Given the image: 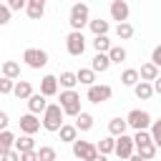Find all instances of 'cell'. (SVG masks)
Listing matches in <instances>:
<instances>
[{
  "instance_id": "6da1fadb",
  "label": "cell",
  "mask_w": 161,
  "mask_h": 161,
  "mask_svg": "<svg viewBox=\"0 0 161 161\" xmlns=\"http://www.w3.org/2000/svg\"><path fill=\"white\" fill-rule=\"evenodd\" d=\"M88 18H91L88 5H86L83 0H75V3H73V8H70V15H68L70 28H73V30H83V28L88 25Z\"/></svg>"
},
{
  "instance_id": "7a4b0ae2",
  "label": "cell",
  "mask_w": 161,
  "mask_h": 161,
  "mask_svg": "<svg viewBox=\"0 0 161 161\" xmlns=\"http://www.w3.org/2000/svg\"><path fill=\"white\" fill-rule=\"evenodd\" d=\"M60 123H63V108L58 103H48L43 108V128L50 131V133H55L60 128Z\"/></svg>"
},
{
  "instance_id": "3957f363",
  "label": "cell",
  "mask_w": 161,
  "mask_h": 161,
  "mask_svg": "<svg viewBox=\"0 0 161 161\" xmlns=\"http://www.w3.org/2000/svg\"><path fill=\"white\" fill-rule=\"evenodd\" d=\"M58 106L63 108V116H75V113L80 111V96H78L73 88H65V91H60V96H58Z\"/></svg>"
},
{
  "instance_id": "277c9868",
  "label": "cell",
  "mask_w": 161,
  "mask_h": 161,
  "mask_svg": "<svg viewBox=\"0 0 161 161\" xmlns=\"http://www.w3.org/2000/svg\"><path fill=\"white\" fill-rule=\"evenodd\" d=\"M23 60H25V65H28V68L40 70V68H45V65H48V53H45V50H40V48H25V50H23Z\"/></svg>"
},
{
  "instance_id": "5b68a950",
  "label": "cell",
  "mask_w": 161,
  "mask_h": 161,
  "mask_svg": "<svg viewBox=\"0 0 161 161\" xmlns=\"http://www.w3.org/2000/svg\"><path fill=\"white\" fill-rule=\"evenodd\" d=\"M70 146H73V156L75 158H86V161H96L101 153L96 151V143H91V141H78V138H73L70 141Z\"/></svg>"
},
{
  "instance_id": "8992f818",
  "label": "cell",
  "mask_w": 161,
  "mask_h": 161,
  "mask_svg": "<svg viewBox=\"0 0 161 161\" xmlns=\"http://www.w3.org/2000/svg\"><path fill=\"white\" fill-rule=\"evenodd\" d=\"M65 50L70 55H83V50H86V35H83V30H70L65 35Z\"/></svg>"
},
{
  "instance_id": "52a82bcc",
  "label": "cell",
  "mask_w": 161,
  "mask_h": 161,
  "mask_svg": "<svg viewBox=\"0 0 161 161\" xmlns=\"http://www.w3.org/2000/svg\"><path fill=\"white\" fill-rule=\"evenodd\" d=\"M111 96H113V88L106 86V83H91L88 86V93H86V98L91 103H106Z\"/></svg>"
},
{
  "instance_id": "ba28073f",
  "label": "cell",
  "mask_w": 161,
  "mask_h": 161,
  "mask_svg": "<svg viewBox=\"0 0 161 161\" xmlns=\"http://www.w3.org/2000/svg\"><path fill=\"white\" fill-rule=\"evenodd\" d=\"M126 123H128V128H133V131L148 128V126H151V113H148V111H141V108H133V111L126 116Z\"/></svg>"
},
{
  "instance_id": "9c48e42d",
  "label": "cell",
  "mask_w": 161,
  "mask_h": 161,
  "mask_svg": "<svg viewBox=\"0 0 161 161\" xmlns=\"http://www.w3.org/2000/svg\"><path fill=\"white\" fill-rule=\"evenodd\" d=\"M113 153H116L118 158H128V156L133 153V138L126 136V133H118V136H116V143H113Z\"/></svg>"
},
{
  "instance_id": "30bf717a",
  "label": "cell",
  "mask_w": 161,
  "mask_h": 161,
  "mask_svg": "<svg viewBox=\"0 0 161 161\" xmlns=\"http://www.w3.org/2000/svg\"><path fill=\"white\" fill-rule=\"evenodd\" d=\"M133 148H136L138 153H131V156H128L131 161H141V158H143V161H148V158H153V156H156V151H158V146H156L153 141H143V143H136Z\"/></svg>"
},
{
  "instance_id": "8fae6325",
  "label": "cell",
  "mask_w": 161,
  "mask_h": 161,
  "mask_svg": "<svg viewBox=\"0 0 161 161\" xmlns=\"http://www.w3.org/2000/svg\"><path fill=\"white\" fill-rule=\"evenodd\" d=\"M20 131L23 133H38L40 131V121H38V116L35 113H25V116H20Z\"/></svg>"
},
{
  "instance_id": "7c38bea8",
  "label": "cell",
  "mask_w": 161,
  "mask_h": 161,
  "mask_svg": "<svg viewBox=\"0 0 161 161\" xmlns=\"http://www.w3.org/2000/svg\"><path fill=\"white\" fill-rule=\"evenodd\" d=\"M128 15H131V8H128V3L126 0H113L111 3V18L113 20H128Z\"/></svg>"
},
{
  "instance_id": "4fadbf2b",
  "label": "cell",
  "mask_w": 161,
  "mask_h": 161,
  "mask_svg": "<svg viewBox=\"0 0 161 161\" xmlns=\"http://www.w3.org/2000/svg\"><path fill=\"white\" fill-rule=\"evenodd\" d=\"M25 13L30 20H40L45 15V0H25Z\"/></svg>"
},
{
  "instance_id": "5bb4252c",
  "label": "cell",
  "mask_w": 161,
  "mask_h": 161,
  "mask_svg": "<svg viewBox=\"0 0 161 161\" xmlns=\"http://www.w3.org/2000/svg\"><path fill=\"white\" fill-rule=\"evenodd\" d=\"M40 93H43L45 98L58 96V78H55V75H43V78H40Z\"/></svg>"
},
{
  "instance_id": "9a60e30c",
  "label": "cell",
  "mask_w": 161,
  "mask_h": 161,
  "mask_svg": "<svg viewBox=\"0 0 161 161\" xmlns=\"http://www.w3.org/2000/svg\"><path fill=\"white\" fill-rule=\"evenodd\" d=\"M25 101H28V111H30V113H35V116H38V113H43V108L48 106V101H45V96H43V93H30Z\"/></svg>"
},
{
  "instance_id": "2e32d148",
  "label": "cell",
  "mask_w": 161,
  "mask_h": 161,
  "mask_svg": "<svg viewBox=\"0 0 161 161\" xmlns=\"http://www.w3.org/2000/svg\"><path fill=\"white\" fill-rule=\"evenodd\" d=\"M10 93H13L15 98L25 101V98H28V96L33 93V86H30V80H23V78L18 80V78H15V83H13V91H10Z\"/></svg>"
},
{
  "instance_id": "e0dca14e",
  "label": "cell",
  "mask_w": 161,
  "mask_h": 161,
  "mask_svg": "<svg viewBox=\"0 0 161 161\" xmlns=\"http://www.w3.org/2000/svg\"><path fill=\"white\" fill-rule=\"evenodd\" d=\"M131 88H133V93H136V98H141V101H148V98L153 96V88H151V80H141V78H138V80H136V83H133Z\"/></svg>"
},
{
  "instance_id": "ac0fdd59",
  "label": "cell",
  "mask_w": 161,
  "mask_h": 161,
  "mask_svg": "<svg viewBox=\"0 0 161 161\" xmlns=\"http://www.w3.org/2000/svg\"><path fill=\"white\" fill-rule=\"evenodd\" d=\"M88 28H91L93 35H106L111 30V23L103 20V18H88Z\"/></svg>"
},
{
  "instance_id": "d6986e66",
  "label": "cell",
  "mask_w": 161,
  "mask_h": 161,
  "mask_svg": "<svg viewBox=\"0 0 161 161\" xmlns=\"http://www.w3.org/2000/svg\"><path fill=\"white\" fill-rule=\"evenodd\" d=\"M73 118H75V123H73V126H75L78 131H83V133H86V131H91V128H93V116H91V113L78 111Z\"/></svg>"
},
{
  "instance_id": "ffe728a7",
  "label": "cell",
  "mask_w": 161,
  "mask_h": 161,
  "mask_svg": "<svg viewBox=\"0 0 161 161\" xmlns=\"http://www.w3.org/2000/svg\"><path fill=\"white\" fill-rule=\"evenodd\" d=\"M106 55H108L111 65H113V63H123V60L128 58V53H126V48H123V45H111V48L106 50Z\"/></svg>"
},
{
  "instance_id": "44dd1931",
  "label": "cell",
  "mask_w": 161,
  "mask_h": 161,
  "mask_svg": "<svg viewBox=\"0 0 161 161\" xmlns=\"http://www.w3.org/2000/svg\"><path fill=\"white\" fill-rule=\"evenodd\" d=\"M91 68H93L96 73H106V70L111 68L108 55H106V53H96V55H93V60H91Z\"/></svg>"
},
{
  "instance_id": "7402d4cb",
  "label": "cell",
  "mask_w": 161,
  "mask_h": 161,
  "mask_svg": "<svg viewBox=\"0 0 161 161\" xmlns=\"http://www.w3.org/2000/svg\"><path fill=\"white\" fill-rule=\"evenodd\" d=\"M0 75H8V78H20V63H15V60H5L3 65H0Z\"/></svg>"
},
{
  "instance_id": "603a6c76",
  "label": "cell",
  "mask_w": 161,
  "mask_h": 161,
  "mask_svg": "<svg viewBox=\"0 0 161 161\" xmlns=\"http://www.w3.org/2000/svg\"><path fill=\"white\" fill-rule=\"evenodd\" d=\"M55 133H60V141H65V143H70L73 138H78V128L70 126V123H60V128Z\"/></svg>"
},
{
  "instance_id": "cb8c5ba5",
  "label": "cell",
  "mask_w": 161,
  "mask_h": 161,
  "mask_svg": "<svg viewBox=\"0 0 161 161\" xmlns=\"http://www.w3.org/2000/svg\"><path fill=\"white\" fill-rule=\"evenodd\" d=\"M133 25L128 23V20H121L118 25H116V35H118V40H128V38H133Z\"/></svg>"
},
{
  "instance_id": "d4e9b609",
  "label": "cell",
  "mask_w": 161,
  "mask_h": 161,
  "mask_svg": "<svg viewBox=\"0 0 161 161\" xmlns=\"http://www.w3.org/2000/svg\"><path fill=\"white\" fill-rule=\"evenodd\" d=\"M156 75H158V65H153L151 60H148V63H143V65H141V70H138V78H141V80H153Z\"/></svg>"
},
{
  "instance_id": "484cf974",
  "label": "cell",
  "mask_w": 161,
  "mask_h": 161,
  "mask_svg": "<svg viewBox=\"0 0 161 161\" xmlns=\"http://www.w3.org/2000/svg\"><path fill=\"white\" fill-rule=\"evenodd\" d=\"M13 146H15L18 151H28V148H35V138H33V133H23L20 138L13 141Z\"/></svg>"
},
{
  "instance_id": "4316f807",
  "label": "cell",
  "mask_w": 161,
  "mask_h": 161,
  "mask_svg": "<svg viewBox=\"0 0 161 161\" xmlns=\"http://www.w3.org/2000/svg\"><path fill=\"white\" fill-rule=\"evenodd\" d=\"M113 143H116V136H106V138H101L96 143V151L101 156H108V153H113Z\"/></svg>"
},
{
  "instance_id": "83f0119b",
  "label": "cell",
  "mask_w": 161,
  "mask_h": 161,
  "mask_svg": "<svg viewBox=\"0 0 161 161\" xmlns=\"http://www.w3.org/2000/svg\"><path fill=\"white\" fill-rule=\"evenodd\" d=\"M75 80L83 83V86H91V83H96V70L93 68H80L75 73Z\"/></svg>"
},
{
  "instance_id": "f1b7e54d",
  "label": "cell",
  "mask_w": 161,
  "mask_h": 161,
  "mask_svg": "<svg viewBox=\"0 0 161 161\" xmlns=\"http://www.w3.org/2000/svg\"><path fill=\"white\" fill-rule=\"evenodd\" d=\"M126 128H128V123H126V118H111V121H108V133H111V136H118V133H126Z\"/></svg>"
},
{
  "instance_id": "f546056e",
  "label": "cell",
  "mask_w": 161,
  "mask_h": 161,
  "mask_svg": "<svg viewBox=\"0 0 161 161\" xmlns=\"http://www.w3.org/2000/svg\"><path fill=\"white\" fill-rule=\"evenodd\" d=\"M13 141H15V136H13V131H8V128H3L0 131V156L8 151V148H13Z\"/></svg>"
},
{
  "instance_id": "4dcf8cb0",
  "label": "cell",
  "mask_w": 161,
  "mask_h": 161,
  "mask_svg": "<svg viewBox=\"0 0 161 161\" xmlns=\"http://www.w3.org/2000/svg\"><path fill=\"white\" fill-rule=\"evenodd\" d=\"M93 48H96V53H106V50L111 48L108 33H106V35H96V38H93Z\"/></svg>"
},
{
  "instance_id": "1f68e13d",
  "label": "cell",
  "mask_w": 161,
  "mask_h": 161,
  "mask_svg": "<svg viewBox=\"0 0 161 161\" xmlns=\"http://www.w3.org/2000/svg\"><path fill=\"white\" fill-rule=\"evenodd\" d=\"M136 80H138V70H136V68H126V70L121 73V83H123V86L131 88Z\"/></svg>"
},
{
  "instance_id": "d6a6232c",
  "label": "cell",
  "mask_w": 161,
  "mask_h": 161,
  "mask_svg": "<svg viewBox=\"0 0 161 161\" xmlns=\"http://www.w3.org/2000/svg\"><path fill=\"white\" fill-rule=\"evenodd\" d=\"M58 83H60L63 88H73L78 80H75V73H73V70H63V73H60V78H58Z\"/></svg>"
},
{
  "instance_id": "836d02e7",
  "label": "cell",
  "mask_w": 161,
  "mask_h": 161,
  "mask_svg": "<svg viewBox=\"0 0 161 161\" xmlns=\"http://www.w3.org/2000/svg\"><path fill=\"white\" fill-rule=\"evenodd\" d=\"M148 128H151V131H148V133H151V141H153L156 146H161V121H153V118H151V126H148Z\"/></svg>"
},
{
  "instance_id": "e575fe53",
  "label": "cell",
  "mask_w": 161,
  "mask_h": 161,
  "mask_svg": "<svg viewBox=\"0 0 161 161\" xmlns=\"http://www.w3.org/2000/svg\"><path fill=\"white\" fill-rule=\"evenodd\" d=\"M53 158H55V148H50V146L38 148V161H53Z\"/></svg>"
},
{
  "instance_id": "d590c367",
  "label": "cell",
  "mask_w": 161,
  "mask_h": 161,
  "mask_svg": "<svg viewBox=\"0 0 161 161\" xmlns=\"http://www.w3.org/2000/svg\"><path fill=\"white\" fill-rule=\"evenodd\" d=\"M13 83H15L13 78H8V75H0V93H3V96H5V93H10V91H13Z\"/></svg>"
},
{
  "instance_id": "8d00e7d4",
  "label": "cell",
  "mask_w": 161,
  "mask_h": 161,
  "mask_svg": "<svg viewBox=\"0 0 161 161\" xmlns=\"http://www.w3.org/2000/svg\"><path fill=\"white\" fill-rule=\"evenodd\" d=\"M10 15H13V10L5 3H0V25H8L10 23Z\"/></svg>"
},
{
  "instance_id": "74e56055",
  "label": "cell",
  "mask_w": 161,
  "mask_h": 161,
  "mask_svg": "<svg viewBox=\"0 0 161 161\" xmlns=\"http://www.w3.org/2000/svg\"><path fill=\"white\" fill-rule=\"evenodd\" d=\"M20 161H38V151H35V148L20 151Z\"/></svg>"
},
{
  "instance_id": "f35d334b",
  "label": "cell",
  "mask_w": 161,
  "mask_h": 161,
  "mask_svg": "<svg viewBox=\"0 0 161 161\" xmlns=\"http://www.w3.org/2000/svg\"><path fill=\"white\" fill-rule=\"evenodd\" d=\"M3 158H8V161H20V151H18V148H8V151L3 153Z\"/></svg>"
},
{
  "instance_id": "ab89813d",
  "label": "cell",
  "mask_w": 161,
  "mask_h": 161,
  "mask_svg": "<svg viewBox=\"0 0 161 161\" xmlns=\"http://www.w3.org/2000/svg\"><path fill=\"white\" fill-rule=\"evenodd\" d=\"M151 63L161 68V45H156V48H153V53H151Z\"/></svg>"
},
{
  "instance_id": "60d3db41",
  "label": "cell",
  "mask_w": 161,
  "mask_h": 161,
  "mask_svg": "<svg viewBox=\"0 0 161 161\" xmlns=\"http://www.w3.org/2000/svg\"><path fill=\"white\" fill-rule=\"evenodd\" d=\"M5 5H8L10 10H23V8H25V0H5Z\"/></svg>"
},
{
  "instance_id": "b9f144b4",
  "label": "cell",
  "mask_w": 161,
  "mask_h": 161,
  "mask_svg": "<svg viewBox=\"0 0 161 161\" xmlns=\"http://www.w3.org/2000/svg\"><path fill=\"white\" fill-rule=\"evenodd\" d=\"M8 123H10L8 113H5V111H0V131H3V128H8Z\"/></svg>"
}]
</instances>
